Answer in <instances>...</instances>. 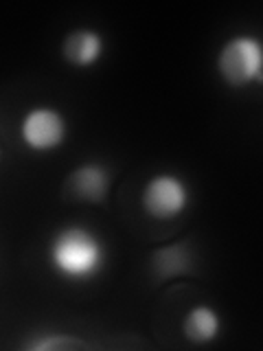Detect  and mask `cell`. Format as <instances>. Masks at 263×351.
Segmentation results:
<instances>
[{"label": "cell", "mask_w": 263, "mask_h": 351, "mask_svg": "<svg viewBox=\"0 0 263 351\" xmlns=\"http://www.w3.org/2000/svg\"><path fill=\"white\" fill-rule=\"evenodd\" d=\"M47 261L55 277L68 283H88L103 272L108 246L90 226L66 224L51 235Z\"/></svg>", "instance_id": "cell-1"}, {"label": "cell", "mask_w": 263, "mask_h": 351, "mask_svg": "<svg viewBox=\"0 0 263 351\" xmlns=\"http://www.w3.org/2000/svg\"><path fill=\"white\" fill-rule=\"evenodd\" d=\"M215 71L228 88L244 90L263 84V44L252 33H235L217 51Z\"/></svg>", "instance_id": "cell-2"}, {"label": "cell", "mask_w": 263, "mask_h": 351, "mask_svg": "<svg viewBox=\"0 0 263 351\" xmlns=\"http://www.w3.org/2000/svg\"><path fill=\"white\" fill-rule=\"evenodd\" d=\"M138 204L147 217L156 222H171L191 206V186L180 173L158 171L142 184Z\"/></svg>", "instance_id": "cell-3"}, {"label": "cell", "mask_w": 263, "mask_h": 351, "mask_svg": "<svg viewBox=\"0 0 263 351\" xmlns=\"http://www.w3.org/2000/svg\"><path fill=\"white\" fill-rule=\"evenodd\" d=\"M68 119L60 108L38 104L31 106L22 114L18 123V136L29 152L33 154H51L60 149L68 138Z\"/></svg>", "instance_id": "cell-4"}, {"label": "cell", "mask_w": 263, "mask_h": 351, "mask_svg": "<svg viewBox=\"0 0 263 351\" xmlns=\"http://www.w3.org/2000/svg\"><path fill=\"white\" fill-rule=\"evenodd\" d=\"M66 186L75 200L88 204H105L110 186H112V171L99 160H86L68 173Z\"/></svg>", "instance_id": "cell-5"}, {"label": "cell", "mask_w": 263, "mask_h": 351, "mask_svg": "<svg viewBox=\"0 0 263 351\" xmlns=\"http://www.w3.org/2000/svg\"><path fill=\"white\" fill-rule=\"evenodd\" d=\"M105 36L92 27H77L66 33L62 42V58L73 69H92L105 55Z\"/></svg>", "instance_id": "cell-6"}, {"label": "cell", "mask_w": 263, "mask_h": 351, "mask_svg": "<svg viewBox=\"0 0 263 351\" xmlns=\"http://www.w3.org/2000/svg\"><path fill=\"white\" fill-rule=\"evenodd\" d=\"M222 332H224L222 314L208 303H197L189 307L182 318V336L189 340L191 345H197V347L211 345L222 336Z\"/></svg>", "instance_id": "cell-7"}, {"label": "cell", "mask_w": 263, "mask_h": 351, "mask_svg": "<svg viewBox=\"0 0 263 351\" xmlns=\"http://www.w3.org/2000/svg\"><path fill=\"white\" fill-rule=\"evenodd\" d=\"M195 266V255L186 241H171L151 252V274L160 283L189 274Z\"/></svg>", "instance_id": "cell-8"}, {"label": "cell", "mask_w": 263, "mask_h": 351, "mask_svg": "<svg viewBox=\"0 0 263 351\" xmlns=\"http://www.w3.org/2000/svg\"><path fill=\"white\" fill-rule=\"evenodd\" d=\"M22 347L27 351H75V349L90 347V343H86L79 336L66 334V332H38Z\"/></svg>", "instance_id": "cell-9"}]
</instances>
